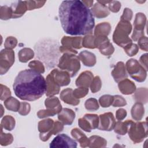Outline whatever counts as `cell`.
Instances as JSON below:
<instances>
[{"instance_id":"cell-1","label":"cell","mask_w":148,"mask_h":148,"mask_svg":"<svg viewBox=\"0 0 148 148\" xmlns=\"http://www.w3.org/2000/svg\"><path fill=\"white\" fill-rule=\"evenodd\" d=\"M58 15L62 29L68 34L84 35L91 33L94 28L93 14L83 1H62Z\"/></svg>"},{"instance_id":"cell-2","label":"cell","mask_w":148,"mask_h":148,"mask_svg":"<svg viewBox=\"0 0 148 148\" xmlns=\"http://www.w3.org/2000/svg\"><path fill=\"white\" fill-rule=\"evenodd\" d=\"M15 95L22 100L35 101L46 91L47 84L43 76L34 69L20 72L13 83Z\"/></svg>"},{"instance_id":"cell-3","label":"cell","mask_w":148,"mask_h":148,"mask_svg":"<svg viewBox=\"0 0 148 148\" xmlns=\"http://www.w3.org/2000/svg\"><path fill=\"white\" fill-rule=\"evenodd\" d=\"M76 142L66 134H60L51 141L50 147H76Z\"/></svg>"},{"instance_id":"cell-4","label":"cell","mask_w":148,"mask_h":148,"mask_svg":"<svg viewBox=\"0 0 148 148\" xmlns=\"http://www.w3.org/2000/svg\"><path fill=\"white\" fill-rule=\"evenodd\" d=\"M1 60H6L5 61L1 62V72L3 75L8 70L6 64L10 68L14 61V53L10 49H3L1 52Z\"/></svg>"},{"instance_id":"cell-5","label":"cell","mask_w":148,"mask_h":148,"mask_svg":"<svg viewBox=\"0 0 148 148\" xmlns=\"http://www.w3.org/2000/svg\"><path fill=\"white\" fill-rule=\"evenodd\" d=\"M72 89H66L62 91V93L61 95L66 96L64 97H61V98L66 103L69 104H72V105H77L79 103V100H73L71 98H69L72 97Z\"/></svg>"},{"instance_id":"cell-6","label":"cell","mask_w":148,"mask_h":148,"mask_svg":"<svg viewBox=\"0 0 148 148\" xmlns=\"http://www.w3.org/2000/svg\"><path fill=\"white\" fill-rule=\"evenodd\" d=\"M4 104L6 106V108L10 110H13L14 112H16L18 110L19 108V102L18 101L13 98H10L8 100H6Z\"/></svg>"},{"instance_id":"cell-7","label":"cell","mask_w":148,"mask_h":148,"mask_svg":"<svg viewBox=\"0 0 148 148\" xmlns=\"http://www.w3.org/2000/svg\"><path fill=\"white\" fill-rule=\"evenodd\" d=\"M27 54L28 55H29V54H34V53L32 51V50L30 49L25 48V49H23L21 50L19 52L20 61L21 62H25L27 61H28V60L31 59V58L27 56Z\"/></svg>"},{"instance_id":"cell-8","label":"cell","mask_w":148,"mask_h":148,"mask_svg":"<svg viewBox=\"0 0 148 148\" xmlns=\"http://www.w3.org/2000/svg\"><path fill=\"white\" fill-rule=\"evenodd\" d=\"M10 124L12 125L13 127H14V119H13V117L7 116H5L2 120V125L3 126L4 128L6 129L7 130H11V128L10 127V125H9Z\"/></svg>"},{"instance_id":"cell-9","label":"cell","mask_w":148,"mask_h":148,"mask_svg":"<svg viewBox=\"0 0 148 148\" xmlns=\"http://www.w3.org/2000/svg\"><path fill=\"white\" fill-rule=\"evenodd\" d=\"M16 43H17V40L14 38L10 36L6 39V42L4 45L7 49H10V48L15 47Z\"/></svg>"},{"instance_id":"cell-10","label":"cell","mask_w":148,"mask_h":148,"mask_svg":"<svg viewBox=\"0 0 148 148\" xmlns=\"http://www.w3.org/2000/svg\"><path fill=\"white\" fill-rule=\"evenodd\" d=\"M116 114H117V116H116L117 119L118 120H122L124 117H125V116L127 115V112L125 110H124L123 109H120L117 110Z\"/></svg>"}]
</instances>
